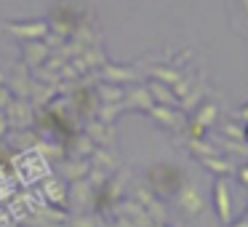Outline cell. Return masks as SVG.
<instances>
[{
	"label": "cell",
	"mask_w": 248,
	"mask_h": 227,
	"mask_svg": "<svg viewBox=\"0 0 248 227\" xmlns=\"http://www.w3.org/2000/svg\"><path fill=\"white\" fill-rule=\"evenodd\" d=\"M150 182H152V187H155L157 193H163V195L179 193V187L184 184V182H182V174H179L176 168H171V166H157V168H152Z\"/></svg>",
	"instance_id": "obj_1"
},
{
	"label": "cell",
	"mask_w": 248,
	"mask_h": 227,
	"mask_svg": "<svg viewBox=\"0 0 248 227\" xmlns=\"http://www.w3.org/2000/svg\"><path fill=\"white\" fill-rule=\"evenodd\" d=\"M179 206H182V211L187 216H198L205 209V198L195 182H187L179 187Z\"/></svg>",
	"instance_id": "obj_2"
},
{
	"label": "cell",
	"mask_w": 248,
	"mask_h": 227,
	"mask_svg": "<svg viewBox=\"0 0 248 227\" xmlns=\"http://www.w3.org/2000/svg\"><path fill=\"white\" fill-rule=\"evenodd\" d=\"M6 30L11 35H16L19 40H43V38H48L51 27H48V22H43V19H35V22H24V24L8 22Z\"/></svg>",
	"instance_id": "obj_3"
},
{
	"label": "cell",
	"mask_w": 248,
	"mask_h": 227,
	"mask_svg": "<svg viewBox=\"0 0 248 227\" xmlns=\"http://www.w3.org/2000/svg\"><path fill=\"white\" fill-rule=\"evenodd\" d=\"M24 56H27V62L32 67L43 65L46 59H48V46L43 43V40H27V46H24Z\"/></svg>",
	"instance_id": "obj_4"
},
{
	"label": "cell",
	"mask_w": 248,
	"mask_h": 227,
	"mask_svg": "<svg viewBox=\"0 0 248 227\" xmlns=\"http://www.w3.org/2000/svg\"><path fill=\"white\" fill-rule=\"evenodd\" d=\"M214 200H216V211H219V219L227 222L230 219V193H227V182H216L214 187Z\"/></svg>",
	"instance_id": "obj_5"
},
{
	"label": "cell",
	"mask_w": 248,
	"mask_h": 227,
	"mask_svg": "<svg viewBox=\"0 0 248 227\" xmlns=\"http://www.w3.org/2000/svg\"><path fill=\"white\" fill-rule=\"evenodd\" d=\"M150 97L155 99V102H160V104H166V107H176V94L173 91H168L166 86H163L160 81H155V83H150Z\"/></svg>",
	"instance_id": "obj_6"
},
{
	"label": "cell",
	"mask_w": 248,
	"mask_h": 227,
	"mask_svg": "<svg viewBox=\"0 0 248 227\" xmlns=\"http://www.w3.org/2000/svg\"><path fill=\"white\" fill-rule=\"evenodd\" d=\"M43 190H46V198H48L54 206H64V203H67V190L62 187V182L48 179V182L43 184Z\"/></svg>",
	"instance_id": "obj_7"
},
{
	"label": "cell",
	"mask_w": 248,
	"mask_h": 227,
	"mask_svg": "<svg viewBox=\"0 0 248 227\" xmlns=\"http://www.w3.org/2000/svg\"><path fill=\"white\" fill-rule=\"evenodd\" d=\"M128 107H141V110H147V113H150V107H152L150 91H147V88H136V91L128 97Z\"/></svg>",
	"instance_id": "obj_8"
},
{
	"label": "cell",
	"mask_w": 248,
	"mask_h": 227,
	"mask_svg": "<svg viewBox=\"0 0 248 227\" xmlns=\"http://www.w3.org/2000/svg\"><path fill=\"white\" fill-rule=\"evenodd\" d=\"M150 115L160 118V123H166V126H179V120H182L176 113H171V107H166V104H163V107H155V104H152V107H150Z\"/></svg>",
	"instance_id": "obj_9"
},
{
	"label": "cell",
	"mask_w": 248,
	"mask_h": 227,
	"mask_svg": "<svg viewBox=\"0 0 248 227\" xmlns=\"http://www.w3.org/2000/svg\"><path fill=\"white\" fill-rule=\"evenodd\" d=\"M104 75H107V81H115V83H120V81H134V70H125V67H104Z\"/></svg>",
	"instance_id": "obj_10"
},
{
	"label": "cell",
	"mask_w": 248,
	"mask_h": 227,
	"mask_svg": "<svg viewBox=\"0 0 248 227\" xmlns=\"http://www.w3.org/2000/svg\"><path fill=\"white\" fill-rule=\"evenodd\" d=\"M152 75H155L160 83H168V86H176V83L182 81V75H179L176 70H168V67H155Z\"/></svg>",
	"instance_id": "obj_11"
},
{
	"label": "cell",
	"mask_w": 248,
	"mask_h": 227,
	"mask_svg": "<svg viewBox=\"0 0 248 227\" xmlns=\"http://www.w3.org/2000/svg\"><path fill=\"white\" fill-rule=\"evenodd\" d=\"M214 118H216V107H214V104H208V107H203L198 113V118H195V129L200 131L203 126H211V123H214Z\"/></svg>",
	"instance_id": "obj_12"
},
{
	"label": "cell",
	"mask_w": 248,
	"mask_h": 227,
	"mask_svg": "<svg viewBox=\"0 0 248 227\" xmlns=\"http://www.w3.org/2000/svg\"><path fill=\"white\" fill-rule=\"evenodd\" d=\"M14 99H16V97H14L11 88H8V86H0V113H6V110L14 104Z\"/></svg>",
	"instance_id": "obj_13"
},
{
	"label": "cell",
	"mask_w": 248,
	"mask_h": 227,
	"mask_svg": "<svg viewBox=\"0 0 248 227\" xmlns=\"http://www.w3.org/2000/svg\"><path fill=\"white\" fill-rule=\"evenodd\" d=\"M99 94H102L104 102H120V99H123V91H118V88H107V86L99 88Z\"/></svg>",
	"instance_id": "obj_14"
},
{
	"label": "cell",
	"mask_w": 248,
	"mask_h": 227,
	"mask_svg": "<svg viewBox=\"0 0 248 227\" xmlns=\"http://www.w3.org/2000/svg\"><path fill=\"white\" fill-rule=\"evenodd\" d=\"M203 163H208V168H214V171H219V174H230V163H224V161H216V158H203Z\"/></svg>",
	"instance_id": "obj_15"
},
{
	"label": "cell",
	"mask_w": 248,
	"mask_h": 227,
	"mask_svg": "<svg viewBox=\"0 0 248 227\" xmlns=\"http://www.w3.org/2000/svg\"><path fill=\"white\" fill-rule=\"evenodd\" d=\"M14 225H16L14 214L8 209H3V206H0V227H14Z\"/></svg>",
	"instance_id": "obj_16"
},
{
	"label": "cell",
	"mask_w": 248,
	"mask_h": 227,
	"mask_svg": "<svg viewBox=\"0 0 248 227\" xmlns=\"http://www.w3.org/2000/svg\"><path fill=\"white\" fill-rule=\"evenodd\" d=\"M75 227H93V219H88V216H80V219H75Z\"/></svg>",
	"instance_id": "obj_17"
},
{
	"label": "cell",
	"mask_w": 248,
	"mask_h": 227,
	"mask_svg": "<svg viewBox=\"0 0 248 227\" xmlns=\"http://www.w3.org/2000/svg\"><path fill=\"white\" fill-rule=\"evenodd\" d=\"M6 129H8V118H6V113H0V136H3Z\"/></svg>",
	"instance_id": "obj_18"
},
{
	"label": "cell",
	"mask_w": 248,
	"mask_h": 227,
	"mask_svg": "<svg viewBox=\"0 0 248 227\" xmlns=\"http://www.w3.org/2000/svg\"><path fill=\"white\" fill-rule=\"evenodd\" d=\"M237 177H240L243 184H248V168H240V171H237Z\"/></svg>",
	"instance_id": "obj_19"
},
{
	"label": "cell",
	"mask_w": 248,
	"mask_h": 227,
	"mask_svg": "<svg viewBox=\"0 0 248 227\" xmlns=\"http://www.w3.org/2000/svg\"><path fill=\"white\" fill-rule=\"evenodd\" d=\"M3 78H6V75H3V72H0V86H3Z\"/></svg>",
	"instance_id": "obj_20"
},
{
	"label": "cell",
	"mask_w": 248,
	"mask_h": 227,
	"mask_svg": "<svg viewBox=\"0 0 248 227\" xmlns=\"http://www.w3.org/2000/svg\"><path fill=\"white\" fill-rule=\"evenodd\" d=\"M243 6H246V11H248V0H243Z\"/></svg>",
	"instance_id": "obj_21"
},
{
	"label": "cell",
	"mask_w": 248,
	"mask_h": 227,
	"mask_svg": "<svg viewBox=\"0 0 248 227\" xmlns=\"http://www.w3.org/2000/svg\"><path fill=\"white\" fill-rule=\"evenodd\" d=\"M240 115H246V118H248V110H243V113H240Z\"/></svg>",
	"instance_id": "obj_22"
},
{
	"label": "cell",
	"mask_w": 248,
	"mask_h": 227,
	"mask_svg": "<svg viewBox=\"0 0 248 227\" xmlns=\"http://www.w3.org/2000/svg\"><path fill=\"white\" fill-rule=\"evenodd\" d=\"M38 227H43V225H38ZM46 227H48V225H46Z\"/></svg>",
	"instance_id": "obj_23"
},
{
	"label": "cell",
	"mask_w": 248,
	"mask_h": 227,
	"mask_svg": "<svg viewBox=\"0 0 248 227\" xmlns=\"http://www.w3.org/2000/svg\"><path fill=\"white\" fill-rule=\"evenodd\" d=\"M246 216H248V214H246Z\"/></svg>",
	"instance_id": "obj_24"
}]
</instances>
